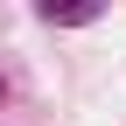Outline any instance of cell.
<instances>
[{
	"mask_svg": "<svg viewBox=\"0 0 126 126\" xmlns=\"http://www.w3.org/2000/svg\"><path fill=\"white\" fill-rule=\"evenodd\" d=\"M42 21H63V28H84V21H98V7H42Z\"/></svg>",
	"mask_w": 126,
	"mask_h": 126,
	"instance_id": "obj_1",
	"label": "cell"
}]
</instances>
